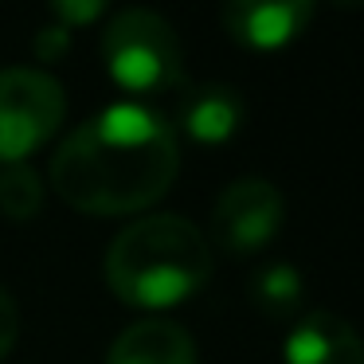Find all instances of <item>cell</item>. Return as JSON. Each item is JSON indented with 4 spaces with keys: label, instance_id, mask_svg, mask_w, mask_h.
I'll list each match as a JSON object with an SVG mask.
<instances>
[{
    "label": "cell",
    "instance_id": "obj_1",
    "mask_svg": "<svg viewBox=\"0 0 364 364\" xmlns=\"http://www.w3.org/2000/svg\"><path fill=\"white\" fill-rule=\"evenodd\" d=\"M181 173L176 134L153 106L114 102L63 137L48 168L51 192L87 215H137Z\"/></svg>",
    "mask_w": 364,
    "mask_h": 364
},
{
    "label": "cell",
    "instance_id": "obj_2",
    "mask_svg": "<svg viewBox=\"0 0 364 364\" xmlns=\"http://www.w3.org/2000/svg\"><path fill=\"white\" fill-rule=\"evenodd\" d=\"M106 286L137 309H168L200 294L212 278V243L173 212L141 215L114 235L102 262Z\"/></svg>",
    "mask_w": 364,
    "mask_h": 364
},
{
    "label": "cell",
    "instance_id": "obj_3",
    "mask_svg": "<svg viewBox=\"0 0 364 364\" xmlns=\"http://www.w3.org/2000/svg\"><path fill=\"white\" fill-rule=\"evenodd\" d=\"M106 75L126 95L149 98L181 87L184 75V48L176 28L153 9H122L106 20L102 43H98Z\"/></svg>",
    "mask_w": 364,
    "mask_h": 364
},
{
    "label": "cell",
    "instance_id": "obj_4",
    "mask_svg": "<svg viewBox=\"0 0 364 364\" xmlns=\"http://www.w3.org/2000/svg\"><path fill=\"white\" fill-rule=\"evenodd\" d=\"M67 95L59 79L36 67L0 71V165H20L59 134Z\"/></svg>",
    "mask_w": 364,
    "mask_h": 364
},
{
    "label": "cell",
    "instance_id": "obj_5",
    "mask_svg": "<svg viewBox=\"0 0 364 364\" xmlns=\"http://www.w3.org/2000/svg\"><path fill=\"white\" fill-rule=\"evenodd\" d=\"M286 220V200L262 176L228 184L212 208V239L231 255H255L278 235Z\"/></svg>",
    "mask_w": 364,
    "mask_h": 364
},
{
    "label": "cell",
    "instance_id": "obj_6",
    "mask_svg": "<svg viewBox=\"0 0 364 364\" xmlns=\"http://www.w3.org/2000/svg\"><path fill=\"white\" fill-rule=\"evenodd\" d=\"M317 0H223V28L247 51H282L309 28Z\"/></svg>",
    "mask_w": 364,
    "mask_h": 364
},
{
    "label": "cell",
    "instance_id": "obj_7",
    "mask_svg": "<svg viewBox=\"0 0 364 364\" xmlns=\"http://www.w3.org/2000/svg\"><path fill=\"white\" fill-rule=\"evenodd\" d=\"M282 364H364V337L353 321L317 309L286 333Z\"/></svg>",
    "mask_w": 364,
    "mask_h": 364
},
{
    "label": "cell",
    "instance_id": "obj_8",
    "mask_svg": "<svg viewBox=\"0 0 364 364\" xmlns=\"http://www.w3.org/2000/svg\"><path fill=\"white\" fill-rule=\"evenodd\" d=\"M247 106L243 95L235 87H223V82H196L192 90H184L176 122H181V134L196 145H228L235 141V134L243 129Z\"/></svg>",
    "mask_w": 364,
    "mask_h": 364
},
{
    "label": "cell",
    "instance_id": "obj_9",
    "mask_svg": "<svg viewBox=\"0 0 364 364\" xmlns=\"http://www.w3.org/2000/svg\"><path fill=\"white\" fill-rule=\"evenodd\" d=\"M106 364H200V353L188 329H181L176 321L145 317L114 337Z\"/></svg>",
    "mask_w": 364,
    "mask_h": 364
},
{
    "label": "cell",
    "instance_id": "obj_10",
    "mask_svg": "<svg viewBox=\"0 0 364 364\" xmlns=\"http://www.w3.org/2000/svg\"><path fill=\"white\" fill-rule=\"evenodd\" d=\"M301 298H306V278L294 262H267L259 274L251 278V301L267 317H290L298 314Z\"/></svg>",
    "mask_w": 364,
    "mask_h": 364
},
{
    "label": "cell",
    "instance_id": "obj_11",
    "mask_svg": "<svg viewBox=\"0 0 364 364\" xmlns=\"http://www.w3.org/2000/svg\"><path fill=\"white\" fill-rule=\"evenodd\" d=\"M0 212L9 220H32L43 212V181L28 161L0 165Z\"/></svg>",
    "mask_w": 364,
    "mask_h": 364
},
{
    "label": "cell",
    "instance_id": "obj_12",
    "mask_svg": "<svg viewBox=\"0 0 364 364\" xmlns=\"http://www.w3.org/2000/svg\"><path fill=\"white\" fill-rule=\"evenodd\" d=\"M110 0H51V12H55V24L63 28H90L106 16Z\"/></svg>",
    "mask_w": 364,
    "mask_h": 364
},
{
    "label": "cell",
    "instance_id": "obj_13",
    "mask_svg": "<svg viewBox=\"0 0 364 364\" xmlns=\"http://www.w3.org/2000/svg\"><path fill=\"white\" fill-rule=\"evenodd\" d=\"M16 337H20V309H16L12 290L0 282V360L16 348Z\"/></svg>",
    "mask_w": 364,
    "mask_h": 364
},
{
    "label": "cell",
    "instance_id": "obj_14",
    "mask_svg": "<svg viewBox=\"0 0 364 364\" xmlns=\"http://www.w3.org/2000/svg\"><path fill=\"white\" fill-rule=\"evenodd\" d=\"M71 51V28L63 24H48L36 32V55L43 59V63H59V59Z\"/></svg>",
    "mask_w": 364,
    "mask_h": 364
},
{
    "label": "cell",
    "instance_id": "obj_15",
    "mask_svg": "<svg viewBox=\"0 0 364 364\" xmlns=\"http://www.w3.org/2000/svg\"><path fill=\"white\" fill-rule=\"evenodd\" d=\"M333 4H341V9H360L364 0H333Z\"/></svg>",
    "mask_w": 364,
    "mask_h": 364
}]
</instances>
